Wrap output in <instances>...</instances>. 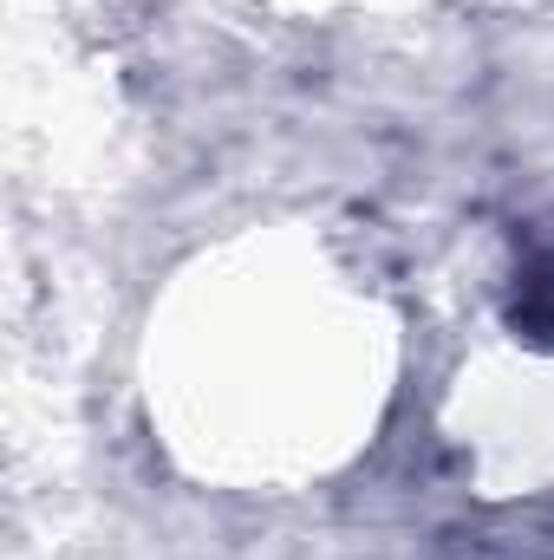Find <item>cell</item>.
I'll return each mask as SVG.
<instances>
[{"instance_id": "6da1fadb", "label": "cell", "mask_w": 554, "mask_h": 560, "mask_svg": "<svg viewBox=\"0 0 554 560\" xmlns=\"http://www.w3.org/2000/svg\"><path fill=\"white\" fill-rule=\"evenodd\" d=\"M516 319H529L542 339H554V248L522 275V293H516Z\"/></svg>"}]
</instances>
